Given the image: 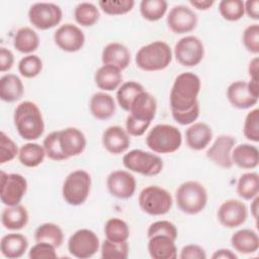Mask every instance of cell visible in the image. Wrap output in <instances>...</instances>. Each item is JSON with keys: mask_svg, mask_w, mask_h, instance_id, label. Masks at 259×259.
<instances>
[{"mask_svg": "<svg viewBox=\"0 0 259 259\" xmlns=\"http://www.w3.org/2000/svg\"><path fill=\"white\" fill-rule=\"evenodd\" d=\"M201 82L192 72L179 74L170 91V108L174 120L182 125L193 123L199 115V102Z\"/></svg>", "mask_w": 259, "mask_h": 259, "instance_id": "1", "label": "cell"}, {"mask_svg": "<svg viewBox=\"0 0 259 259\" xmlns=\"http://www.w3.org/2000/svg\"><path fill=\"white\" fill-rule=\"evenodd\" d=\"M157 110L155 97L147 91L140 92L131 104L125 120V131L130 136H143L154 119Z\"/></svg>", "mask_w": 259, "mask_h": 259, "instance_id": "2", "label": "cell"}, {"mask_svg": "<svg viewBox=\"0 0 259 259\" xmlns=\"http://www.w3.org/2000/svg\"><path fill=\"white\" fill-rule=\"evenodd\" d=\"M13 120L18 135L24 140L34 141L44 134L45 122L41 111L32 101L19 103L14 110Z\"/></svg>", "mask_w": 259, "mask_h": 259, "instance_id": "3", "label": "cell"}, {"mask_svg": "<svg viewBox=\"0 0 259 259\" xmlns=\"http://www.w3.org/2000/svg\"><path fill=\"white\" fill-rule=\"evenodd\" d=\"M171 61V48L162 40H156L143 46L136 54L137 66L147 72L164 70L170 65Z\"/></svg>", "mask_w": 259, "mask_h": 259, "instance_id": "4", "label": "cell"}, {"mask_svg": "<svg viewBox=\"0 0 259 259\" xmlns=\"http://www.w3.org/2000/svg\"><path fill=\"white\" fill-rule=\"evenodd\" d=\"M175 200L181 211L187 214H196L207 203V191L201 183L188 180L181 183L176 189Z\"/></svg>", "mask_w": 259, "mask_h": 259, "instance_id": "5", "label": "cell"}, {"mask_svg": "<svg viewBox=\"0 0 259 259\" xmlns=\"http://www.w3.org/2000/svg\"><path fill=\"white\" fill-rule=\"evenodd\" d=\"M146 144L156 154H171L180 148L182 135L174 125L167 123L157 124L148 133Z\"/></svg>", "mask_w": 259, "mask_h": 259, "instance_id": "6", "label": "cell"}, {"mask_svg": "<svg viewBox=\"0 0 259 259\" xmlns=\"http://www.w3.org/2000/svg\"><path fill=\"white\" fill-rule=\"evenodd\" d=\"M91 189V176L82 169L71 172L64 180L62 195L64 200L73 206L83 204L89 196Z\"/></svg>", "mask_w": 259, "mask_h": 259, "instance_id": "7", "label": "cell"}, {"mask_svg": "<svg viewBox=\"0 0 259 259\" xmlns=\"http://www.w3.org/2000/svg\"><path fill=\"white\" fill-rule=\"evenodd\" d=\"M141 209L150 215H163L167 213L173 203L168 190L158 185H149L143 188L139 194Z\"/></svg>", "mask_w": 259, "mask_h": 259, "instance_id": "8", "label": "cell"}, {"mask_svg": "<svg viewBox=\"0 0 259 259\" xmlns=\"http://www.w3.org/2000/svg\"><path fill=\"white\" fill-rule=\"evenodd\" d=\"M122 164L127 170L145 176H156L163 169V161L158 155L138 149L126 153Z\"/></svg>", "mask_w": 259, "mask_h": 259, "instance_id": "9", "label": "cell"}, {"mask_svg": "<svg viewBox=\"0 0 259 259\" xmlns=\"http://www.w3.org/2000/svg\"><path fill=\"white\" fill-rule=\"evenodd\" d=\"M27 190V181L18 173H5L1 171L0 199L6 206L19 204Z\"/></svg>", "mask_w": 259, "mask_h": 259, "instance_id": "10", "label": "cell"}, {"mask_svg": "<svg viewBox=\"0 0 259 259\" xmlns=\"http://www.w3.org/2000/svg\"><path fill=\"white\" fill-rule=\"evenodd\" d=\"M62 17V9L55 3L37 2L32 4L28 10L29 22L40 30L57 26L61 22Z\"/></svg>", "mask_w": 259, "mask_h": 259, "instance_id": "11", "label": "cell"}, {"mask_svg": "<svg viewBox=\"0 0 259 259\" xmlns=\"http://www.w3.org/2000/svg\"><path fill=\"white\" fill-rule=\"evenodd\" d=\"M174 56L176 61L184 67L198 65L204 57V47L200 38L195 35L181 37L175 45Z\"/></svg>", "mask_w": 259, "mask_h": 259, "instance_id": "12", "label": "cell"}, {"mask_svg": "<svg viewBox=\"0 0 259 259\" xmlns=\"http://www.w3.org/2000/svg\"><path fill=\"white\" fill-rule=\"evenodd\" d=\"M68 250L69 253L76 258H90L99 250V239L93 231L80 229L69 238Z\"/></svg>", "mask_w": 259, "mask_h": 259, "instance_id": "13", "label": "cell"}, {"mask_svg": "<svg viewBox=\"0 0 259 259\" xmlns=\"http://www.w3.org/2000/svg\"><path fill=\"white\" fill-rule=\"evenodd\" d=\"M248 217L247 206L238 199H227L217 211L218 221L222 226L228 229H234L245 224Z\"/></svg>", "mask_w": 259, "mask_h": 259, "instance_id": "14", "label": "cell"}, {"mask_svg": "<svg viewBox=\"0 0 259 259\" xmlns=\"http://www.w3.org/2000/svg\"><path fill=\"white\" fill-rule=\"evenodd\" d=\"M106 186L112 196L119 199H127L134 195L137 181L128 171L115 170L107 176Z\"/></svg>", "mask_w": 259, "mask_h": 259, "instance_id": "15", "label": "cell"}, {"mask_svg": "<svg viewBox=\"0 0 259 259\" xmlns=\"http://www.w3.org/2000/svg\"><path fill=\"white\" fill-rule=\"evenodd\" d=\"M54 39L61 50L68 53H75L83 48L85 35L77 25L73 23H65L55 31Z\"/></svg>", "mask_w": 259, "mask_h": 259, "instance_id": "16", "label": "cell"}, {"mask_svg": "<svg viewBox=\"0 0 259 259\" xmlns=\"http://www.w3.org/2000/svg\"><path fill=\"white\" fill-rule=\"evenodd\" d=\"M236 139L230 135L219 136L206 151V157L215 165L224 169L233 166L232 151L235 147Z\"/></svg>", "mask_w": 259, "mask_h": 259, "instance_id": "17", "label": "cell"}, {"mask_svg": "<svg viewBox=\"0 0 259 259\" xmlns=\"http://www.w3.org/2000/svg\"><path fill=\"white\" fill-rule=\"evenodd\" d=\"M167 24L174 33H186L196 27L197 15L185 5H176L168 13Z\"/></svg>", "mask_w": 259, "mask_h": 259, "instance_id": "18", "label": "cell"}, {"mask_svg": "<svg viewBox=\"0 0 259 259\" xmlns=\"http://www.w3.org/2000/svg\"><path fill=\"white\" fill-rule=\"evenodd\" d=\"M59 143L68 159L80 155L86 148L85 135L79 128L72 126L59 131Z\"/></svg>", "mask_w": 259, "mask_h": 259, "instance_id": "19", "label": "cell"}, {"mask_svg": "<svg viewBox=\"0 0 259 259\" xmlns=\"http://www.w3.org/2000/svg\"><path fill=\"white\" fill-rule=\"evenodd\" d=\"M101 141L104 149L113 155L124 153L131 145L130 135L119 125L108 126L103 132Z\"/></svg>", "mask_w": 259, "mask_h": 259, "instance_id": "20", "label": "cell"}, {"mask_svg": "<svg viewBox=\"0 0 259 259\" xmlns=\"http://www.w3.org/2000/svg\"><path fill=\"white\" fill-rule=\"evenodd\" d=\"M227 98L229 102L238 109H247L258 102V97L254 96L248 87V82L235 81L227 89Z\"/></svg>", "mask_w": 259, "mask_h": 259, "instance_id": "21", "label": "cell"}, {"mask_svg": "<svg viewBox=\"0 0 259 259\" xmlns=\"http://www.w3.org/2000/svg\"><path fill=\"white\" fill-rule=\"evenodd\" d=\"M212 139L211 127L202 121L193 122L185 132V141L188 148L194 151L205 149Z\"/></svg>", "mask_w": 259, "mask_h": 259, "instance_id": "22", "label": "cell"}, {"mask_svg": "<svg viewBox=\"0 0 259 259\" xmlns=\"http://www.w3.org/2000/svg\"><path fill=\"white\" fill-rule=\"evenodd\" d=\"M148 252L153 259H176L177 248L175 240L164 235L148 238Z\"/></svg>", "mask_w": 259, "mask_h": 259, "instance_id": "23", "label": "cell"}, {"mask_svg": "<svg viewBox=\"0 0 259 259\" xmlns=\"http://www.w3.org/2000/svg\"><path fill=\"white\" fill-rule=\"evenodd\" d=\"M101 60L103 65H112L122 71L131 63V52L120 42H110L103 48Z\"/></svg>", "mask_w": 259, "mask_h": 259, "instance_id": "24", "label": "cell"}, {"mask_svg": "<svg viewBox=\"0 0 259 259\" xmlns=\"http://www.w3.org/2000/svg\"><path fill=\"white\" fill-rule=\"evenodd\" d=\"M89 109L91 114L98 120H106L115 113L116 105L111 95L106 92L94 93L89 101Z\"/></svg>", "mask_w": 259, "mask_h": 259, "instance_id": "25", "label": "cell"}, {"mask_svg": "<svg viewBox=\"0 0 259 259\" xmlns=\"http://www.w3.org/2000/svg\"><path fill=\"white\" fill-rule=\"evenodd\" d=\"M28 247L27 238L19 233H10L2 237L0 251L8 259H16L23 256Z\"/></svg>", "mask_w": 259, "mask_h": 259, "instance_id": "26", "label": "cell"}, {"mask_svg": "<svg viewBox=\"0 0 259 259\" xmlns=\"http://www.w3.org/2000/svg\"><path fill=\"white\" fill-rule=\"evenodd\" d=\"M232 162L242 169H254L259 164V151L251 144H240L232 151Z\"/></svg>", "mask_w": 259, "mask_h": 259, "instance_id": "27", "label": "cell"}, {"mask_svg": "<svg viewBox=\"0 0 259 259\" xmlns=\"http://www.w3.org/2000/svg\"><path fill=\"white\" fill-rule=\"evenodd\" d=\"M94 81L96 86L103 91L117 89L122 81L121 70L112 65H102L95 72Z\"/></svg>", "mask_w": 259, "mask_h": 259, "instance_id": "28", "label": "cell"}, {"mask_svg": "<svg viewBox=\"0 0 259 259\" xmlns=\"http://www.w3.org/2000/svg\"><path fill=\"white\" fill-rule=\"evenodd\" d=\"M231 244L234 250L241 254H252L259 248V237L251 229H242L233 234Z\"/></svg>", "mask_w": 259, "mask_h": 259, "instance_id": "29", "label": "cell"}, {"mask_svg": "<svg viewBox=\"0 0 259 259\" xmlns=\"http://www.w3.org/2000/svg\"><path fill=\"white\" fill-rule=\"evenodd\" d=\"M1 223L7 230H21L28 223V212L21 204L6 206L1 213Z\"/></svg>", "mask_w": 259, "mask_h": 259, "instance_id": "30", "label": "cell"}, {"mask_svg": "<svg viewBox=\"0 0 259 259\" xmlns=\"http://www.w3.org/2000/svg\"><path fill=\"white\" fill-rule=\"evenodd\" d=\"M24 93L21 79L14 74H6L0 79V98L8 103L19 100Z\"/></svg>", "mask_w": 259, "mask_h": 259, "instance_id": "31", "label": "cell"}, {"mask_svg": "<svg viewBox=\"0 0 259 259\" xmlns=\"http://www.w3.org/2000/svg\"><path fill=\"white\" fill-rule=\"evenodd\" d=\"M13 46L20 53L30 54L37 50L39 46V37L32 28L24 26L16 31Z\"/></svg>", "mask_w": 259, "mask_h": 259, "instance_id": "32", "label": "cell"}, {"mask_svg": "<svg viewBox=\"0 0 259 259\" xmlns=\"http://www.w3.org/2000/svg\"><path fill=\"white\" fill-rule=\"evenodd\" d=\"M46 156L44 147L36 143H26L20 147L18 152L19 162L28 168H34L40 165Z\"/></svg>", "mask_w": 259, "mask_h": 259, "instance_id": "33", "label": "cell"}, {"mask_svg": "<svg viewBox=\"0 0 259 259\" xmlns=\"http://www.w3.org/2000/svg\"><path fill=\"white\" fill-rule=\"evenodd\" d=\"M237 194L245 199L252 200L259 193V175L256 172H246L238 180L236 187Z\"/></svg>", "mask_w": 259, "mask_h": 259, "instance_id": "34", "label": "cell"}, {"mask_svg": "<svg viewBox=\"0 0 259 259\" xmlns=\"http://www.w3.org/2000/svg\"><path fill=\"white\" fill-rule=\"evenodd\" d=\"M36 242H46L59 248L64 242V233L62 229L54 223H45L37 227L34 232Z\"/></svg>", "mask_w": 259, "mask_h": 259, "instance_id": "35", "label": "cell"}, {"mask_svg": "<svg viewBox=\"0 0 259 259\" xmlns=\"http://www.w3.org/2000/svg\"><path fill=\"white\" fill-rule=\"evenodd\" d=\"M104 234L106 239L111 242H126L130 237V228L123 220L112 218L105 223Z\"/></svg>", "mask_w": 259, "mask_h": 259, "instance_id": "36", "label": "cell"}, {"mask_svg": "<svg viewBox=\"0 0 259 259\" xmlns=\"http://www.w3.org/2000/svg\"><path fill=\"white\" fill-rule=\"evenodd\" d=\"M144 87L142 84L135 81H127L122 83L116 92V100L118 105L125 111L130 110L131 104L136 98V96L144 91Z\"/></svg>", "mask_w": 259, "mask_h": 259, "instance_id": "37", "label": "cell"}, {"mask_svg": "<svg viewBox=\"0 0 259 259\" xmlns=\"http://www.w3.org/2000/svg\"><path fill=\"white\" fill-rule=\"evenodd\" d=\"M98 8L90 2H81L74 9V18L81 26H92L99 19Z\"/></svg>", "mask_w": 259, "mask_h": 259, "instance_id": "38", "label": "cell"}, {"mask_svg": "<svg viewBox=\"0 0 259 259\" xmlns=\"http://www.w3.org/2000/svg\"><path fill=\"white\" fill-rule=\"evenodd\" d=\"M167 7L165 0H143L140 3V12L147 20L158 21L165 15Z\"/></svg>", "mask_w": 259, "mask_h": 259, "instance_id": "39", "label": "cell"}, {"mask_svg": "<svg viewBox=\"0 0 259 259\" xmlns=\"http://www.w3.org/2000/svg\"><path fill=\"white\" fill-rule=\"evenodd\" d=\"M221 16L228 21L240 20L244 14V1L242 0H222L219 4Z\"/></svg>", "mask_w": 259, "mask_h": 259, "instance_id": "40", "label": "cell"}, {"mask_svg": "<svg viewBox=\"0 0 259 259\" xmlns=\"http://www.w3.org/2000/svg\"><path fill=\"white\" fill-rule=\"evenodd\" d=\"M101 257L104 259H126L128 257L130 246L126 242L116 243L107 239L101 244Z\"/></svg>", "mask_w": 259, "mask_h": 259, "instance_id": "41", "label": "cell"}, {"mask_svg": "<svg viewBox=\"0 0 259 259\" xmlns=\"http://www.w3.org/2000/svg\"><path fill=\"white\" fill-rule=\"evenodd\" d=\"M42 70V61L36 55H27L18 63V72L25 78H34Z\"/></svg>", "mask_w": 259, "mask_h": 259, "instance_id": "42", "label": "cell"}, {"mask_svg": "<svg viewBox=\"0 0 259 259\" xmlns=\"http://www.w3.org/2000/svg\"><path fill=\"white\" fill-rule=\"evenodd\" d=\"M42 147L45 149L46 155L53 161H64L68 158L62 152L59 143V131L50 133L42 142Z\"/></svg>", "mask_w": 259, "mask_h": 259, "instance_id": "43", "label": "cell"}, {"mask_svg": "<svg viewBox=\"0 0 259 259\" xmlns=\"http://www.w3.org/2000/svg\"><path fill=\"white\" fill-rule=\"evenodd\" d=\"M101 10L108 15H122L130 12L135 5L134 0H103L98 2Z\"/></svg>", "mask_w": 259, "mask_h": 259, "instance_id": "44", "label": "cell"}, {"mask_svg": "<svg viewBox=\"0 0 259 259\" xmlns=\"http://www.w3.org/2000/svg\"><path fill=\"white\" fill-rule=\"evenodd\" d=\"M243 134L246 139L252 142H259V109L254 108L245 117Z\"/></svg>", "mask_w": 259, "mask_h": 259, "instance_id": "45", "label": "cell"}, {"mask_svg": "<svg viewBox=\"0 0 259 259\" xmlns=\"http://www.w3.org/2000/svg\"><path fill=\"white\" fill-rule=\"evenodd\" d=\"M17 145L4 132L0 133V164L12 161L18 155Z\"/></svg>", "mask_w": 259, "mask_h": 259, "instance_id": "46", "label": "cell"}, {"mask_svg": "<svg viewBox=\"0 0 259 259\" xmlns=\"http://www.w3.org/2000/svg\"><path fill=\"white\" fill-rule=\"evenodd\" d=\"M155 235H164L172 238L176 241L178 237V231L176 226L169 221H157L152 223L147 231V237H153Z\"/></svg>", "mask_w": 259, "mask_h": 259, "instance_id": "47", "label": "cell"}, {"mask_svg": "<svg viewBox=\"0 0 259 259\" xmlns=\"http://www.w3.org/2000/svg\"><path fill=\"white\" fill-rule=\"evenodd\" d=\"M242 40L245 49L252 53H259V25L257 23L247 26L242 35Z\"/></svg>", "mask_w": 259, "mask_h": 259, "instance_id": "48", "label": "cell"}, {"mask_svg": "<svg viewBox=\"0 0 259 259\" xmlns=\"http://www.w3.org/2000/svg\"><path fill=\"white\" fill-rule=\"evenodd\" d=\"M28 257L30 259H55L58 257L56 247L46 242H36L29 252Z\"/></svg>", "mask_w": 259, "mask_h": 259, "instance_id": "49", "label": "cell"}, {"mask_svg": "<svg viewBox=\"0 0 259 259\" xmlns=\"http://www.w3.org/2000/svg\"><path fill=\"white\" fill-rule=\"evenodd\" d=\"M180 259H205L206 253L202 247L196 244L185 245L179 255Z\"/></svg>", "mask_w": 259, "mask_h": 259, "instance_id": "50", "label": "cell"}, {"mask_svg": "<svg viewBox=\"0 0 259 259\" xmlns=\"http://www.w3.org/2000/svg\"><path fill=\"white\" fill-rule=\"evenodd\" d=\"M14 64V55L13 53L4 48H0V72H6L12 68Z\"/></svg>", "mask_w": 259, "mask_h": 259, "instance_id": "51", "label": "cell"}, {"mask_svg": "<svg viewBox=\"0 0 259 259\" xmlns=\"http://www.w3.org/2000/svg\"><path fill=\"white\" fill-rule=\"evenodd\" d=\"M245 13L252 19H259V1L258 0H248L244 2Z\"/></svg>", "mask_w": 259, "mask_h": 259, "instance_id": "52", "label": "cell"}, {"mask_svg": "<svg viewBox=\"0 0 259 259\" xmlns=\"http://www.w3.org/2000/svg\"><path fill=\"white\" fill-rule=\"evenodd\" d=\"M212 259H237V255L230 249H218L211 255Z\"/></svg>", "mask_w": 259, "mask_h": 259, "instance_id": "53", "label": "cell"}, {"mask_svg": "<svg viewBox=\"0 0 259 259\" xmlns=\"http://www.w3.org/2000/svg\"><path fill=\"white\" fill-rule=\"evenodd\" d=\"M258 68H259V59L255 57L249 63L248 73L250 76V80H257L258 81Z\"/></svg>", "mask_w": 259, "mask_h": 259, "instance_id": "54", "label": "cell"}, {"mask_svg": "<svg viewBox=\"0 0 259 259\" xmlns=\"http://www.w3.org/2000/svg\"><path fill=\"white\" fill-rule=\"evenodd\" d=\"M189 4L198 10H207L214 4V1L213 0H194V1L191 0L189 1Z\"/></svg>", "mask_w": 259, "mask_h": 259, "instance_id": "55", "label": "cell"}, {"mask_svg": "<svg viewBox=\"0 0 259 259\" xmlns=\"http://www.w3.org/2000/svg\"><path fill=\"white\" fill-rule=\"evenodd\" d=\"M258 201H259V198L258 196H256L252 199V202H251V213L255 220H257L258 218Z\"/></svg>", "mask_w": 259, "mask_h": 259, "instance_id": "56", "label": "cell"}]
</instances>
